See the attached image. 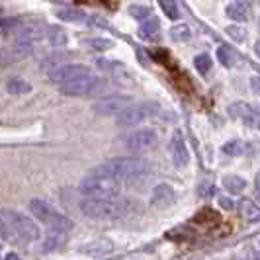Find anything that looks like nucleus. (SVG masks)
Masks as SVG:
<instances>
[{
	"label": "nucleus",
	"instance_id": "obj_1",
	"mask_svg": "<svg viewBox=\"0 0 260 260\" xmlns=\"http://www.w3.org/2000/svg\"><path fill=\"white\" fill-rule=\"evenodd\" d=\"M80 209H82L84 215H88L92 219H119L133 209V204H131V200L119 198V196L106 198V200L84 198L80 202Z\"/></svg>",
	"mask_w": 260,
	"mask_h": 260
},
{
	"label": "nucleus",
	"instance_id": "obj_2",
	"mask_svg": "<svg viewBox=\"0 0 260 260\" xmlns=\"http://www.w3.org/2000/svg\"><path fill=\"white\" fill-rule=\"evenodd\" d=\"M78 190L86 198L90 200H106V198H116L119 194V180L102 172L100 169H94L84 176L80 184H78Z\"/></svg>",
	"mask_w": 260,
	"mask_h": 260
},
{
	"label": "nucleus",
	"instance_id": "obj_3",
	"mask_svg": "<svg viewBox=\"0 0 260 260\" xmlns=\"http://www.w3.org/2000/svg\"><path fill=\"white\" fill-rule=\"evenodd\" d=\"M29 211L34 217H38V221H41L43 225H47L53 231H59V233H69L75 223L71 217L63 215L59 209L51 206L49 202L45 200H31L29 202Z\"/></svg>",
	"mask_w": 260,
	"mask_h": 260
},
{
	"label": "nucleus",
	"instance_id": "obj_4",
	"mask_svg": "<svg viewBox=\"0 0 260 260\" xmlns=\"http://www.w3.org/2000/svg\"><path fill=\"white\" fill-rule=\"evenodd\" d=\"M98 169L121 182L123 178H135V176L147 172L149 162L143 160V158H139V156H119V158L108 160L106 165L98 167Z\"/></svg>",
	"mask_w": 260,
	"mask_h": 260
},
{
	"label": "nucleus",
	"instance_id": "obj_5",
	"mask_svg": "<svg viewBox=\"0 0 260 260\" xmlns=\"http://www.w3.org/2000/svg\"><path fill=\"white\" fill-rule=\"evenodd\" d=\"M0 215L4 217V221L8 223V227H10L22 241L34 243V241H38L39 237H41V231H39V227L36 225V221H34L31 217L24 215V213H20L18 209L2 208Z\"/></svg>",
	"mask_w": 260,
	"mask_h": 260
},
{
	"label": "nucleus",
	"instance_id": "obj_6",
	"mask_svg": "<svg viewBox=\"0 0 260 260\" xmlns=\"http://www.w3.org/2000/svg\"><path fill=\"white\" fill-rule=\"evenodd\" d=\"M59 88L67 96H96L100 92H106L108 84H106L104 78L94 77V75H86V77L77 78V80H73L69 84H63Z\"/></svg>",
	"mask_w": 260,
	"mask_h": 260
},
{
	"label": "nucleus",
	"instance_id": "obj_7",
	"mask_svg": "<svg viewBox=\"0 0 260 260\" xmlns=\"http://www.w3.org/2000/svg\"><path fill=\"white\" fill-rule=\"evenodd\" d=\"M160 112L158 104L155 102H147V104H135L125 108L119 116L116 117V123L121 127H129V125H137V123H143L145 119H151Z\"/></svg>",
	"mask_w": 260,
	"mask_h": 260
},
{
	"label": "nucleus",
	"instance_id": "obj_8",
	"mask_svg": "<svg viewBox=\"0 0 260 260\" xmlns=\"http://www.w3.org/2000/svg\"><path fill=\"white\" fill-rule=\"evenodd\" d=\"M129 106H131L129 96H125V94H112V96H106L102 100H98L94 104V112L98 116H119Z\"/></svg>",
	"mask_w": 260,
	"mask_h": 260
},
{
	"label": "nucleus",
	"instance_id": "obj_9",
	"mask_svg": "<svg viewBox=\"0 0 260 260\" xmlns=\"http://www.w3.org/2000/svg\"><path fill=\"white\" fill-rule=\"evenodd\" d=\"M86 75H90V69L86 65L71 63V65H63L59 67V69H55V71H51L49 73V80L55 82V84H59V86H63V84H69V82L86 77Z\"/></svg>",
	"mask_w": 260,
	"mask_h": 260
},
{
	"label": "nucleus",
	"instance_id": "obj_10",
	"mask_svg": "<svg viewBox=\"0 0 260 260\" xmlns=\"http://www.w3.org/2000/svg\"><path fill=\"white\" fill-rule=\"evenodd\" d=\"M34 51V43L29 41H14L12 45H6L0 51V65H12L20 59H26Z\"/></svg>",
	"mask_w": 260,
	"mask_h": 260
},
{
	"label": "nucleus",
	"instance_id": "obj_11",
	"mask_svg": "<svg viewBox=\"0 0 260 260\" xmlns=\"http://www.w3.org/2000/svg\"><path fill=\"white\" fill-rule=\"evenodd\" d=\"M156 143V133L153 129H139L135 133H131L125 141V147L129 151L141 153V151H149L151 147H155Z\"/></svg>",
	"mask_w": 260,
	"mask_h": 260
},
{
	"label": "nucleus",
	"instance_id": "obj_12",
	"mask_svg": "<svg viewBox=\"0 0 260 260\" xmlns=\"http://www.w3.org/2000/svg\"><path fill=\"white\" fill-rule=\"evenodd\" d=\"M229 114L237 119H241L248 127H260V112L254 110L252 106L245 104V102H235L229 108Z\"/></svg>",
	"mask_w": 260,
	"mask_h": 260
},
{
	"label": "nucleus",
	"instance_id": "obj_13",
	"mask_svg": "<svg viewBox=\"0 0 260 260\" xmlns=\"http://www.w3.org/2000/svg\"><path fill=\"white\" fill-rule=\"evenodd\" d=\"M170 155H172V162L174 167H186L188 160H190V155H188V149H186V143H184V137L180 131H174L172 139H170Z\"/></svg>",
	"mask_w": 260,
	"mask_h": 260
},
{
	"label": "nucleus",
	"instance_id": "obj_14",
	"mask_svg": "<svg viewBox=\"0 0 260 260\" xmlns=\"http://www.w3.org/2000/svg\"><path fill=\"white\" fill-rule=\"evenodd\" d=\"M176 200V194L170 184H158L151 196V206L155 209H169Z\"/></svg>",
	"mask_w": 260,
	"mask_h": 260
},
{
	"label": "nucleus",
	"instance_id": "obj_15",
	"mask_svg": "<svg viewBox=\"0 0 260 260\" xmlns=\"http://www.w3.org/2000/svg\"><path fill=\"white\" fill-rule=\"evenodd\" d=\"M112 248L114 247H112L110 241L100 239V241H90V243L82 245V247L78 248V252L84 254V256H90V258H100V256H104L108 252H112Z\"/></svg>",
	"mask_w": 260,
	"mask_h": 260
},
{
	"label": "nucleus",
	"instance_id": "obj_16",
	"mask_svg": "<svg viewBox=\"0 0 260 260\" xmlns=\"http://www.w3.org/2000/svg\"><path fill=\"white\" fill-rule=\"evenodd\" d=\"M225 12L235 22H245V20H248L250 6H248L247 2H231V4H227V10Z\"/></svg>",
	"mask_w": 260,
	"mask_h": 260
},
{
	"label": "nucleus",
	"instance_id": "obj_17",
	"mask_svg": "<svg viewBox=\"0 0 260 260\" xmlns=\"http://www.w3.org/2000/svg\"><path fill=\"white\" fill-rule=\"evenodd\" d=\"M45 38H47V41L51 43L53 47H63V45H67V41H69L67 31L59 26L47 27V29H45Z\"/></svg>",
	"mask_w": 260,
	"mask_h": 260
},
{
	"label": "nucleus",
	"instance_id": "obj_18",
	"mask_svg": "<svg viewBox=\"0 0 260 260\" xmlns=\"http://www.w3.org/2000/svg\"><path fill=\"white\" fill-rule=\"evenodd\" d=\"M241 213H243V217L250 223L260 221V208L250 200V198L241 200Z\"/></svg>",
	"mask_w": 260,
	"mask_h": 260
},
{
	"label": "nucleus",
	"instance_id": "obj_19",
	"mask_svg": "<svg viewBox=\"0 0 260 260\" xmlns=\"http://www.w3.org/2000/svg\"><path fill=\"white\" fill-rule=\"evenodd\" d=\"M6 90L14 94V96H18V94H27V92H31V84L27 82L26 78L22 77H12L8 78V82H6Z\"/></svg>",
	"mask_w": 260,
	"mask_h": 260
},
{
	"label": "nucleus",
	"instance_id": "obj_20",
	"mask_svg": "<svg viewBox=\"0 0 260 260\" xmlns=\"http://www.w3.org/2000/svg\"><path fill=\"white\" fill-rule=\"evenodd\" d=\"M158 34H160V26H158V20H155V18L143 22L141 27H139V36L143 39H149V41L158 38Z\"/></svg>",
	"mask_w": 260,
	"mask_h": 260
},
{
	"label": "nucleus",
	"instance_id": "obj_21",
	"mask_svg": "<svg viewBox=\"0 0 260 260\" xmlns=\"http://www.w3.org/2000/svg\"><path fill=\"white\" fill-rule=\"evenodd\" d=\"M223 186H225V190L231 192V194H241V192L247 188V180L241 178V176H225V178H223Z\"/></svg>",
	"mask_w": 260,
	"mask_h": 260
},
{
	"label": "nucleus",
	"instance_id": "obj_22",
	"mask_svg": "<svg viewBox=\"0 0 260 260\" xmlns=\"http://www.w3.org/2000/svg\"><path fill=\"white\" fill-rule=\"evenodd\" d=\"M57 16L65 22H80L84 20V12L82 10H77V8H61L57 10Z\"/></svg>",
	"mask_w": 260,
	"mask_h": 260
},
{
	"label": "nucleus",
	"instance_id": "obj_23",
	"mask_svg": "<svg viewBox=\"0 0 260 260\" xmlns=\"http://www.w3.org/2000/svg\"><path fill=\"white\" fill-rule=\"evenodd\" d=\"M223 149V153L225 155H231V156H239V155H243L245 153V143L243 141H239V139H231V141H227V143L221 147Z\"/></svg>",
	"mask_w": 260,
	"mask_h": 260
},
{
	"label": "nucleus",
	"instance_id": "obj_24",
	"mask_svg": "<svg viewBox=\"0 0 260 260\" xmlns=\"http://www.w3.org/2000/svg\"><path fill=\"white\" fill-rule=\"evenodd\" d=\"M217 59L221 61V65L225 67H233L235 65V59H237V55L231 47H227V45H223L217 49Z\"/></svg>",
	"mask_w": 260,
	"mask_h": 260
},
{
	"label": "nucleus",
	"instance_id": "obj_25",
	"mask_svg": "<svg viewBox=\"0 0 260 260\" xmlns=\"http://www.w3.org/2000/svg\"><path fill=\"white\" fill-rule=\"evenodd\" d=\"M194 67L196 71L200 73V75H208L209 69H211V57L206 55V53H202V55H198L194 59Z\"/></svg>",
	"mask_w": 260,
	"mask_h": 260
},
{
	"label": "nucleus",
	"instance_id": "obj_26",
	"mask_svg": "<svg viewBox=\"0 0 260 260\" xmlns=\"http://www.w3.org/2000/svg\"><path fill=\"white\" fill-rule=\"evenodd\" d=\"M190 36H192V29L186 26V24L174 26L170 29V38L174 39V41H186V39H190Z\"/></svg>",
	"mask_w": 260,
	"mask_h": 260
},
{
	"label": "nucleus",
	"instance_id": "obj_27",
	"mask_svg": "<svg viewBox=\"0 0 260 260\" xmlns=\"http://www.w3.org/2000/svg\"><path fill=\"white\" fill-rule=\"evenodd\" d=\"M160 8H162V12L167 14L170 20H178V18H180V8H178V4H176V2L162 0V2H160Z\"/></svg>",
	"mask_w": 260,
	"mask_h": 260
},
{
	"label": "nucleus",
	"instance_id": "obj_28",
	"mask_svg": "<svg viewBox=\"0 0 260 260\" xmlns=\"http://www.w3.org/2000/svg\"><path fill=\"white\" fill-rule=\"evenodd\" d=\"M86 45L92 47V49H98V51H106V49H110L114 43H112L110 39H104V38H92V39H86Z\"/></svg>",
	"mask_w": 260,
	"mask_h": 260
},
{
	"label": "nucleus",
	"instance_id": "obj_29",
	"mask_svg": "<svg viewBox=\"0 0 260 260\" xmlns=\"http://www.w3.org/2000/svg\"><path fill=\"white\" fill-rule=\"evenodd\" d=\"M129 14L135 20H145L147 22V18L151 14V8L149 6H141V4H133V6H129Z\"/></svg>",
	"mask_w": 260,
	"mask_h": 260
},
{
	"label": "nucleus",
	"instance_id": "obj_30",
	"mask_svg": "<svg viewBox=\"0 0 260 260\" xmlns=\"http://www.w3.org/2000/svg\"><path fill=\"white\" fill-rule=\"evenodd\" d=\"M0 239H4V241L10 239V227H8V223L4 221L2 215H0Z\"/></svg>",
	"mask_w": 260,
	"mask_h": 260
},
{
	"label": "nucleus",
	"instance_id": "obj_31",
	"mask_svg": "<svg viewBox=\"0 0 260 260\" xmlns=\"http://www.w3.org/2000/svg\"><path fill=\"white\" fill-rule=\"evenodd\" d=\"M219 206H221L223 209H227V211H231V209L235 208L233 200H231V198H225V196L219 198Z\"/></svg>",
	"mask_w": 260,
	"mask_h": 260
},
{
	"label": "nucleus",
	"instance_id": "obj_32",
	"mask_svg": "<svg viewBox=\"0 0 260 260\" xmlns=\"http://www.w3.org/2000/svg\"><path fill=\"white\" fill-rule=\"evenodd\" d=\"M227 34H229V36H233V38L237 39V41L245 39V34H241V31H239V27H235V26H229V27H227Z\"/></svg>",
	"mask_w": 260,
	"mask_h": 260
},
{
	"label": "nucleus",
	"instance_id": "obj_33",
	"mask_svg": "<svg viewBox=\"0 0 260 260\" xmlns=\"http://www.w3.org/2000/svg\"><path fill=\"white\" fill-rule=\"evenodd\" d=\"M213 194V186H209V184H202L200 186V196H211Z\"/></svg>",
	"mask_w": 260,
	"mask_h": 260
},
{
	"label": "nucleus",
	"instance_id": "obj_34",
	"mask_svg": "<svg viewBox=\"0 0 260 260\" xmlns=\"http://www.w3.org/2000/svg\"><path fill=\"white\" fill-rule=\"evenodd\" d=\"M4 260H20V256H18L16 252H8V254L4 256Z\"/></svg>",
	"mask_w": 260,
	"mask_h": 260
},
{
	"label": "nucleus",
	"instance_id": "obj_35",
	"mask_svg": "<svg viewBox=\"0 0 260 260\" xmlns=\"http://www.w3.org/2000/svg\"><path fill=\"white\" fill-rule=\"evenodd\" d=\"M254 53L260 57V41H256V43H254Z\"/></svg>",
	"mask_w": 260,
	"mask_h": 260
},
{
	"label": "nucleus",
	"instance_id": "obj_36",
	"mask_svg": "<svg viewBox=\"0 0 260 260\" xmlns=\"http://www.w3.org/2000/svg\"><path fill=\"white\" fill-rule=\"evenodd\" d=\"M256 194L260 196V174L256 176Z\"/></svg>",
	"mask_w": 260,
	"mask_h": 260
},
{
	"label": "nucleus",
	"instance_id": "obj_37",
	"mask_svg": "<svg viewBox=\"0 0 260 260\" xmlns=\"http://www.w3.org/2000/svg\"><path fill=\"white\" fill-rule=\"evenodd\" d=\"M0 254H2V247H0Z\"/></svg>",
	"mask_w": 260,
	"mask_h": 260
},
{
	"label": "nucleus",
	"instance_id": "obj_38",
	"mask_svg": "<svg viewBox=\"0 0 260 260\" xmlns=\"http://www.w3.org/2000/svg\"><path fill=\"white\" fill-rule=\"evenodd\" d=\"M0 14H2V8H0Z\"/></svg>",
	"mask_w": 260,
	"mask_h": 260
}]
</instances>
